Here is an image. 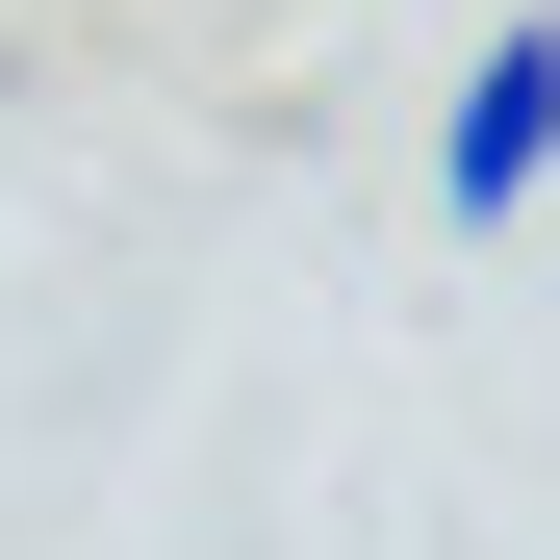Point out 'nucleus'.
<instances>
[{
  "instance_id": "f257e3e1",
  "label": "nucleus",
  "mask_w": 560,
  "mask_h": 560,
  "mask_svg": "<svg viewBox=\"0 0 560 560\" xmlns=\"http://www.w3.org/2000/svg\"><path fill=\"white\" fill-rule=\"evenodd\" d=\"M535 178H560V0H510V26H485V77L433 103V205H458V230H510Z\"/></svg>"
}]
</instances>
